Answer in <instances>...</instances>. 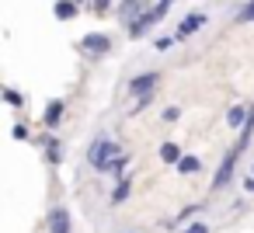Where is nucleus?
Returning a JSON list of instances; mask_svg holds the SVG:
<instances>
[{
	"label": "nucleus",
	"instance_id": "nucleus-7",
	"mask_svg": "<svg viewBox=\"0 0 254 233\" xmlns=\"http://www.w3.org/2000/svg\"><path fill=\"white\" fill-rule=\"evenodd\" d=\"M202 25H205V14H202V11H191L188 18H181V25H178V32H174V39H178V42H181V39H191Z\"/></svg>",
	"mask_w": 254,
	"mask_h": 233
},
{
	"label": "nucleus",
	"instance_id": "nucleus-23",
	"mask_svg": "<svg viewBox=\"0 0 254 233\" xmlns=\"http://www.w3.org/2000/svg\"><path fill=\"white\" fill-rule=\"evenodd\" d=\"M14 139H28V129L25 125H14Z\"/></svg>",
	"mask_w": 254,
	"mask_h": 233
},
{
	"label": "nucleus",
	"instance_id": "nucleus-16",
	"mask_svg": "<svg viewBox=\"0 0 254 233\" xmlns=\"http://www.w3.org/2000/svg\"><path fill=\"white\" fill-rule=\"evenodd\" d=\"M46 160H49V164H60V160H63V150H60V143H49V146H46Z\"/></svg>",
	"mask_w": 254,
	"mask_h": 233
},
{
	"label": "nucleus",
	"instance_id": "nucleus-22",
	"mask_svg": "<svg viewBox=\"0 0 254 233\" xmlns=\"http://www.w3.org/2000/svg\"><path fill=\"white\" fill-rule=\"evenodd\" d=\"M178 115H181V112H178L174 105H171V108H164V122H178Z\"/></svg>",
	"mask_w": 254,
	"mask_h": 233
},
{
	"label": "nucleus",
	"instance_id": "nucleus-15",
	"mask_svg": "<svg viewBox=\"0 0 254 233\" xmlns=\"http://www.w3.org/2000/svg\"><path fill=\"white\" fill-rule=\"evenodd\" d=\"M237 21H240V25H247V21H254V0H247V4L240 7V14H237Z\"/></svg>",
	"mask_w": 254,
	"mask_h": 233
},
{
	"label": "nucleus",
	"instance_id": "nucleus-18",
	"mask_svg": "<svg viewBox=\"0 0 254 233\" xmlns=\"http://www.w3.org/2000/svg\"><path fill=\"white\" fill-rule=\"evenodd\" d=\"M91 4H94V14H98V18H105V14H108V7H112V0H91Z\"/></svg>",
	"mask_w": 254,
	"mask_h": 233
},
{
	"label": "nucleus",
	"instance_id": "nucleus-6",
	"mask_svg": "<svg viewBox=\"0 0 254 233\" xmlns=\"http://www.w3.org/2000/svg\"><path fill=\"white\" fill-rule=\"evenodd\" d=\"M146 11H150V7H146V0H122V4H119V21L132 25V21H139Z\"/></svg>",
	"mask_w": 254,
	"mask_h": 233
},
{
	"label": "nucleus",
	"instance_id": "nucleus-19",
	"mask_svg": "<svg viewBox=\"0 0 254 233\" xmlns=\"http://www.w3.org/2000/svg\"><path fill=\"white\" fill-rule=\"evenodd\" d=\"M4 98H7V105H14V108H18V105H21V101H25V98H21V94H18V91H11V87H7V91H4Z\"/></svg>",
	"mask_w": 254,
	"mask_h": 233
},
{
	"label": "nucleus",
	"instance_id": "nucleus-9",
	"mask_svg": "<svg viewBox=\"0 0 254 233\" xmlns=\"http://www.w3.org/2000/svg\"><path fill=\"white\" fill-rule=\"evenodd\" d=\"M119 184H115V191H112V205H119V202H126L129 198V191H132V177H115Z\"/></svg>",
	"mask_w": 254,
	"mask_h": 233
},
{
	"label": "nucleus",
	"instance_id": "nucleus-20",
	"mask_svg": "<svg viewBox=\"0 0 254 233\" xmlns=\"http://www.w3.org/2000/svg\"><path fill=\"white\" fill-rule=\"evenodd\" d=\"M198 209H202V205H185V209H181V216H178V223H185V219H191V216H195Z\"/></svg>",
	"mask_w": 254,
	"mask_h": 233
},
{
	"label": "nucleus",
	"instance_id": "nucleus-2",
	"mask_svg": "<svg viewBox=\"0 0 254 233\" xmlns=\"http://www.w3.org/2000/svg\"><path fill=\"white\" fill-rule=\"evenodd\" d=\"M171 4H174V0H157V4H153V7H150V11H146V14L139 18V21H132V25H129V35H132V39H139V35H146V32H150L153 25H160V21L167 18V11H171Z\"/></svg>",
	"mask_w": 254,
	"mask_h": 233
},
{
	"label": "nucleus",
	"instance_id": "nucleus-14",
	"mask_svg": "<svg viewBox=\"0 0 254 233\" xmlns=\"http://www.w3.org/2000/svg\"><path fill=\"white\" fill-rule=\"evenodd\" d=\"M178 171H181V174H198V171H202V160H198V157H181Z\"/></svg>",
	"mask_w": 254,
	"mask_h": 233
},
{
	"label": "nucleus",
	"instance_id": "nucleus-1",
	"mask_svg": "<svg viewBox=\"0 0 254 233\" xmlns=\"http://www.w3.org/2000/svg\"><path fill=\"white\" fill-rule=\"evenodd\" d=\"M119 157H122V146H119L115 139H108V136H98V139L87 146V164H91L94 171L112 174V167H115Z\"/></svg>",
	"mask_w": 254,
	"mask_h": 233
},
{
	"label": "nucleus",
	"instance_id": "nucleus-3",
	"mask_svg": "<svg viewBox=\"0 0 254 233\" xmlns=\"http://www.w3.org/2000/svg\"><path fill=\"white\" fill-rule=\"evenodd\" d=\"M237 160H240V146H233L226 157H223V164L216 167V177H212V191H219V188H226L230 181H233V171H237Z\"/></svg>",
	"mask_w": 254,
	"mask_h": 233
},
{
	"label": "nucleus",
	"instance_id": "nucleus-13",
	"mask_svg": "<svg viewBox=\"0 0 254 233\" xmlns=\"http://www.w3.org/2000/svg\"><path fill=\"white\" fill-rule=\"evenodd\" d=\"M160 160H164V164H174V167H178V164H181V150H178L174 143H164V146H160Z\"/></svg>",
	"mask_w": 254,
	"mask_h": 233
},
{
	"label": "nucleus",
	"instance_id": "nucleus-21",
	"mask_svg": "<svg viewBox=\"0 0 254 233\" xmlns=\"http://www.w3.org/2000/svg\"><path fill=\"white\" fill-rule=\"evenodd\" d=\"M181 233H209V226H205V223H188Z\"/></svg>",
	"mask_w": 254,
	"mask_h": 233
},
{
	"label": "nucleus",
	"instance_id": "nucleus-12",
	"mask_svg": "<svg viewBox=\"0 0 254 233\" xmlns=\"http://www.w3.org/2000/svg\"><path fill=\"white\" fill-rule=\"evenodd\" d=\"M226 125H230V129H237V125H247V112H244L240 105H233V108L226 112Z\"/></svg>",
	"mask_w": 254,
	"mask_h": 233
},
{
	"label": "nucleus",
	"instance_id": "nucleus-17",
	"mask_svg": "<svg viewBox=\"0 0 254 233\" xmlns=\"http://www.w3.org/2000/svg\"><path fill=\"white\" fill-rule=\"evenodd\" d=\"M174 42H178V39H174V35H164V39H157V42H153V46H157V53H167V49H171V46H174Z\"/></svg>",
	"mask_w": 254,
	"mask_h": 233
},
{
	"label": "nucleus",
	"instance_id": "nucleus-8",
	"mask_svg": "<svg viewBox=\"0 0 254 233\" xmlns=\"http://www.w3.org/2000/svg\"><path fill=\"white\" fill-rule=\"evenodd\" d=\"M49 233H70V212L63 205H56L49 212Z\"/></svg>",
	"mask_w": 254,
	"mask_h": 233
},
{
	"label": "nucleus",
	"instance_id": "nucleus-24",
	"mask_svg": "<svg viewBox=\"0 0 254 233\" xmlns=\"http://www.w3.org/2000/svg\"><path fill=\"white\" fill-rule=\"evenodd\" d=\"M244 191H247V195H254V177H247V181H244Z\"/></svg>",
	"mask_w": 254,
	"mask_h": 233
},
{
	"label": "nucleus",
	"instance_id": "nucleus-5",
	"mask_svg": "<svg viewBox=\"0 0 254 233\" xmlns=\"http://www.w3.org/2000/svg\"><path fill=\"white\" fill-rule=\"evenodd\" d=\"M80 53L84 56H105V53H112V39L101 35V32H91V35L80 39Z\"/></svg>",
	"mask_w": 254,
	"mask_h": 233
},
{
	"label": "nucleus",
	"instance_id": "nucleus-25",
	"mask_svg": "<svg viewBox=\"0 0 254 233\" xmlns=\"http://www.w3.org/2000/svg\"><path fill=\"white\" fill-rule=\"evenodd\" d=\"M77 4H87V0H77Z\"/></svg>",
	"mask_w": 254,
	"mask_h": 233
},
{
	"label": "nucleus",
	"instance_id": "nucleus-4",
	"mask_svg": "<svg viewBox=\"0 0 254 233\" xmlns=\"http://www.w3.org/2000/svg\"><path fill=\"white\" fill-rule=\"evenodd\" d=\"M157 84H160V73L157 70H146V73H139V77L129 80V94L132 98H146V94L157 91Z\"/></svg>",
	"mask_w": 254,
	"mask_h": 233
},
{
	"label": "nucleus",
	"instance_id": "nucleus-10",
	"mask_svg": "<svg viewBox=\"0 0 254 233\" xmlns=\"http://www.w3.org/2000/svg\"><path fill=\"white\" fill-rule=\"evenodd\" d=\"M77 0H56V18L60 21H70V18H77Z\"/></svg>",
	"mask_w": 254,
	"mask_h": 233
},
{
	"label": "nucleus",
	"instance_id": "nucleus-11",
	"mask_svg": "<svg viewBox=\"0 0 254 233\" xmlns=\"http://www.w3.org/2000/svg\"><path fill=\"white\" fill-rule=\"evenodd\" d=\"M60 118H63V101H53V105L46 108V118H42V122H46L49 129H56V125H60Z\"/></svg>",
	"mask_w": 254,
	"mask_h": 233
}]
</instances>
